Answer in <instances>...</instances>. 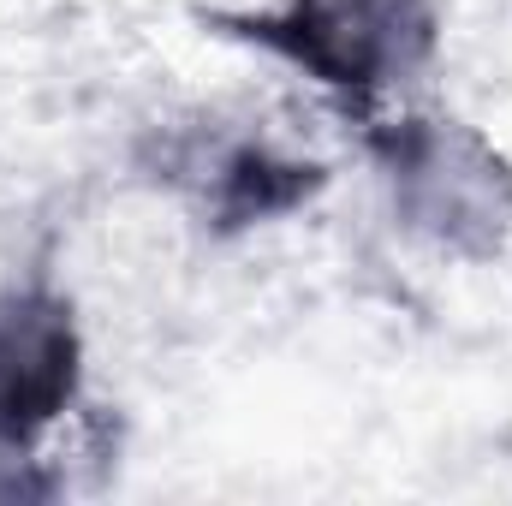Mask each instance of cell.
I'll return each mask as SVG.
<instances>
[{
    "label": "cell",
    "instance_id": "cell-1",
    "mask_svg": "<svg viewBox=\"0 0 512 506\" xmlns=\"http://www.w3.org/2000/svg\"><path fill=\"white\" fill-rule=\"evenodd\" d=\"M399 185H405V209L417 227H429L441 245L459 251H489L507 227L512 191L501 161L447 126H423L399 143Z\"/></svg>",
    "mask_w": 512,
    "mask_h": 506
},
{
    "label": "cell",
    "instance_id": "cell-2",
    "mask_svg": "<svg viewBox=\"0 0 512 506\" xmlns=\"http://www.w3.org/2000/svg\"><path fill=\"white\" fill-rule=\"evenodd\" d=\"M274 36L328 84H382L423 54L429 18L423 0H298Z\"/></svg>",
    "mask_w": 512,
    "mask_h": 506
},
{
    "label": "cell",
    "instance_id": "cell-3",
    "mask_svg": "<svg viewBox=\"0 0 512 506\" xmlns=\"http://www.w3.org/2000/svg\"><path fill=\"white\" fill-rule=\"evenodd\" d=\"M72 393V328L60 304H0V435H24Z\"/></svg>",
    "mask_w": 512,
    "mask_h": 506
}]
</instances>
